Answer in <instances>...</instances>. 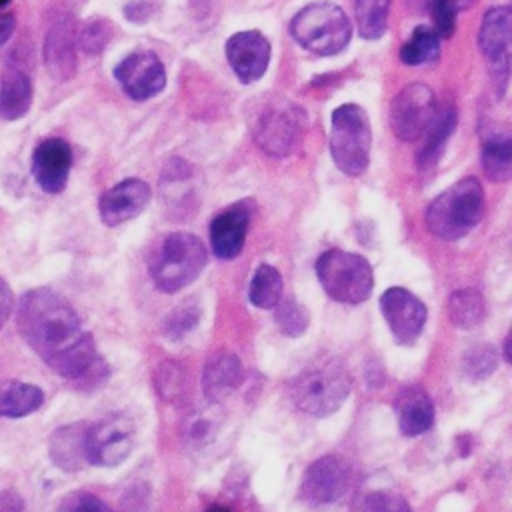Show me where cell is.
Instances as JSON below:
<instances>
[{"label":"cell","instance_id":"7c38bea8","mask_svg":"<svg viewBox=\"0 0 512 512\" xmlns=\"http://www.w3.org/2000/svg\"><path fill=\"white\" fill-rule=\"evenodd\" d=\"M350 484V464L342 456L326 454L306 468L300 484V496L314 506L330 504L340 500L350 490Z\"/></svg>","mask_w":512,"mask_h":512},{"label":"cell","instance_id":"ee69618b","mask_svg":"<svg viewBox=\"0 0 512 512\" xmlns=\"http://www.w3.org/2000/svg\"><path fill=\"white\" fill-rule=\"evenodd\" d=\"M450 2L454 4L456 10H466V8H470L476 0H450Z\"/></svg>","mask_w":512,"mask_h":512},{"label":"cell","instance_id":"d6986e66","mask_svg":"<svg viewBox=\"0 0 512 512\" xmlns=\"http://www.w3.org/2000/svg\"><path fill=\"white\" fill-rule=\"evenodd\" d=\"M44 64L52 78L64 82L76 70V30L68 16L52 22L44 40Z\"/></svg>","mask_w":512,"mask_h":512},{"label":"cell","instance_id":"d6a6232c","mask_svg":"<svg viewBox=\"0 0 512 512\" xmlns=\"http://www.w3.org/2000/svg\"><path fill=\"white\" fill-rule=\"evenodd\" d=\"M496 366H498V354L490 344L472 346L462 356V372L474 382L488 378L496 370Z\"/></svg>","mask_w":512,"mask_h":512},{"label":"cell","instance_id":"f546056e","mask_svg":"<svg viewBox=\"0 0 512 512\" xmlns=\"http://www.w3.org/2000/svg\"><path fill=\"white\" fill-rule=\"evenodd\" d=\"M388 8L390 0H356L354 16L362 38L378 40L388 28Z\"/></svg>","mask_w":512,"mask_h":512},{"label":"cell","instance_id":"277c9868","mask_svg":"<svg viewBox=\"0 0 512 512\" xmlns=\"http://www.w3.org/2000/svg\"><path fill=\"white\" fill-rule=\"evenodd\" d=\"M206 260L208 252L198 236L190 232H172L152 256L150 276L158 290L172 294L192 284L204 270Z\"/></svg>","mask_w":512,"mask_h":512},{"label":"cell","instance_id":"ba28073f","mask_svg":"<svg viewBox=\"0 0 512 512\" xmlns=\"http://www.w3.org/2000/svg\"><path fill=\"white\" fill-rule=\"evenodd\" d=\"M252 132L268 156L286 158L298 148L306 132V112L286 98L272 100L258 114Z\"/></svg>","mask_w":512,"mask_h":512},{"label":"cell","instance_id":"f1b7e54d","mask_svg":"<svg viewBox=\"0 0 512 512\" xmlns=\"http://www.w3.org/2000/svg\"><path fill=\"white\" fill-rule=\"evenodd\" d=\"M282 288L284 284L280 272L270 264H260L250 280L248 296L256 308L270 310L282 300Z\"/></svg>","mask_w":512,"mask_h":512},{"label":"cell","instance_id":"3957f363","mask_svg":"<svg viewBox=\"0 0 512 512\" xmlns=\"http://www.w3.org/2000/svg\"><path fill=\"white\" fill-rule=\"evenodd\" d=\"M484 212V190L478 178L466 176L436 196L424 214L426 228L442 240H458L476 228Z\"/></svg>","mask_w":512,"mask_h":512},{"label":"cell","instance_id":"8fae6325","mask_svg":"<svg viewBox=\"0 0 512 512\" xmlns=\"http://www.w3.org/2000/svg\"><path fill=\"white\" fill-rule=\"evenodd\" d=\"M134 424L124 416H108L86 428V458L94 466L122 464L134 446Z\"/></svg>","mask_w":512,"mask_h":512},{"label":"cell","instance_id":"7a4b0ae2","mask_svg":"<svg viewBox=\"0 0 512 512\" xmlns=\"http://www.w3.org/2000/svg\"><path fill=\"white\" fill-rule=\"evenodd\" d=\"M350 388L352 380L344 362L336 356H324L290 380V398L304 414L328 416L344 404Z\"/></svg>","mask_w":512,"mask_h":512},{"label":"cell","instance_id":"5b68a950","mask_svg":"<svg viewBox=\"0 0 512 512\" xmlns=\"http://www.w3.org/2000/svg\"><path fill=\"white\" fill-rule=\"evenodd\" d=\"M290 34L308 52L332 56L350 42L352 24L338 4L312 2L292 18Z\"/></svg>","mask_w":512,"mask_h":512},{"label":"cell","instance_id":"4dcf8cb0","mask_svg":"<svg viewBox=\"0 0 512 512\" xmlns=\"http://www.w3.org/2000/svg\"><path fill=\"white\" fill-rule=\"evenodd\" d=\"M154 384L158 394L166 402H180L188 394V374L186 368L176 360H166L158 364L154 374Z\"/></svg>","mask_w":512,"mask_h":512},{"label":"cell","instance_id":"60d3db41","mask_svg":"<svg viewBox=\"0 0 512 512\" xmlns=\"http://www.w3.org/2000/svg\"><path fill=\"white\" fill-rule=\"evenodd\" d=\"M14 308V296L10 286L6 284V280L0 276V328L6 324V320L10 318Z\"/></svg>","mask_w":512,"mask_h":512},{"label":"cell","instance_id":"ab89813d","mask_svg":"<svg viewBox=\"0 0 512 512\" xmlns=\"http://www.w3.org/2000/svg\"><path fill=\"white\" fill-rule=\"evenodd\" d=\"M156 4L150 0H134L132 4H128L124 8V14L128 20L132 22H146L154 12H156Z\"/></svg>","mask_w":512,"mask_h":512},{"label":"cell","instance_id":"e575fe53","mask_svg":"<svg viewBox=\"0 0 512 512\" xmlns=\"http://www.w3.org/2000/svg\"><path fill=\"white\" fill-rule=\"evenodd\" d=\"M356 512H412V508L400 494L374 490L356 502Z\"/></svg>","mask_w":512,"mask_h":512},{"label":"cell","instance_id":"6da1fadb","mask_svg":"<svg viewBox=\"0 0 512 512\" xmlns=\"http://www.w3.org/2000/svg\"><path fill=\"white\" fill-rule=\"evenodd\" d=\"M16 322L26 344L62 378L92 386L104 380L106 364L96 354L92 336L68 300L54 290L26 292L18 302Z\"/></svg>","mask_w":512,"mask_h":512},{"label":"cell","instance_id":"7dc6e473","mask_svg":"<svg viewBox=\"0 0 512 512\" xmlns=\"http://www.w3.org/2000/svg\"><path fill=\"white\" fill-rule=\"evenodd\" d=\"M504 358H506V362H510V336H506V340H504Z\"/></svg>","mask_w":512,"mask_h":512},{"label":"cell","instance_id":"9a60e30c","mask_svg":"<svg viewBox=\"0 0 512 512\" xmlns=\"http://www.w3.org/2000/svg\"><path fill=\"white\" fill-rule=\"evenodd\" d=\"M226 58L236 78L244 84L264 76L270 62V42L258 30H242L228 38Z\"/></svg>","mask_w":512,"mask_h":512},{"label":"cell","instance_id":"5bb4252c","mask_svg":"<svg viewBox=\"0 0 512 512\" xmlns=\"http://www.w3.org/2000/svg\"><path fill=\"white\" fill-rule=\"evenodd\" d=\"M114 78L132 100H148L160 94L166 86V70L160 58L150 50L128 54L116 68Z\"/></svg>","mask_w":512,"mask_h":512},{"label":"cell","instance_id":"4fadbf2b","mask_svg":"<svg viewBox=\"0 0 512 512\" xmlns=\"http://www.w3.org/2000/svg\"><path fill=\"white\" fill-rule=\"evenodd\" d=\"M380 310L398 344L410 346L418 340L426 324V306L410 290L390 286L380 296Z\"/></svg>","mask_w":512,"mask_h":512},{"label":"cell","instance_id":"bcb514c9","mask_svg":"<svg viewBox=\"0 0 512 512\" xmlns=\"http://www.w3.org/2000/svg\"><path fill=\"white\" fill-rule=\"evenodd\" d=\"M206 512H232L228 506H222V504H214V506H210Z\"/></svg>","mask_w":512,"mask_h":512},{"label":"cell","instance_id":"cb8c5ba5","mask_svg":"<svg viewBox=\"0 0 512 512\" xmlns=\"http://www.w3.org/2000/svg\"><path fill=\"white\" fill-rule=\"evenodd\" d=\"M456 118H458V114H456L454 104H446L444 108L436 110L432 122L424 130L426 140L416 156V164L420 170H430L438 164V160L444 154L446 142L456 128Z\"/></svg>","mask_w":512,"mask_h":512},{"label":"cell","instance_id":"ac0fdd59","mask_svg":"<svg viewBox=\"0 0 512 512\" xmlns=\"http://www.w3.org/2000/svg\"><path fill=\"white\" fill-rule=\"evenodd\" d=\"M250 224V206L238 202L222 210L210 224V246L212 252L222 260H234L246 240Z\"/></svg>","mask_w":512,"mask_h":512},{"label":"cell","instance_id":"836d02e7","mask_svg":"<svg viewBox=\"0 0 512 512\" xmlns=\"http://www.w3.org/2000/svg\"><path fill=\"white\" fill-rule=\"evenodd\" d=\"M198 322H200L198 304L192 300H186L168 314V318L164 322V334L170 340H180L188 332H192L198 326Z\"/></svg>","mask_w":512,"mask_h":512},{"label":"cell","instance_id":"f35d334b","mask_svg":"<svg viewBox=\"0 0 512 512\" xmlns=\"http://www.w3.org/2000/svg\"><path fill=\"white\" fill-rule=\"evenodd\" d=\"M56 512H112V508L92 492L68 494Z\"/></svg>","mask_w":512,"mask_h":512},{"label":"cell","instance_id":"603a6c76","mask_svg":"<svg viewBox=\"0 0 512 512\" xmlns=\"http://www.w3.org/2000/svg\"><path fill=\"white\" fill-rule=\"evenodd\" d=\"M86 428L88 424L84 422H74L60 426L58 430L52 432L48 440V452L52 462L66 470V472H76L88 464L86 458Z\"/></svg>","mask_w":512,"mask_h":512},{"label":"cell","instance_id":"8d00e7d4","mask_svg":"<svg viewBox=\"0 0 512 512\" xmlns=\"http://www.w3.org/2000/svg\"><path fill=\"white\" fill-rule=\"evenodd\" d=\"M182 432L190 446H202L216 436V418L204 410L190 414Z\"/></svg>","mask_w":512,"mask_h":512},{"label":"cell","instance_id":"44dd1931","mask_svg":"<svg viewBox=\"0 0 512 512\" xmlns=\"http://www.w3.org/2000/svg\"><path fill=\"white\" fill-rule=\"evenodd\" d=\"M242 382V362L230 350H216L204 364L202 390L210 402L230 396Z\"/></svg>","mask_w":512,"mask_h":512},{"label":"cell","instance_id":"4316f807","mask_svg":"<svg viewBox=\"0 0 512 512\" xmlns=\"http://www.w3.org/2000/svg\"><path fill=\"white\" fill-rule=\"evenodd\" d=\"M482 168L494 182H506L512 174V140L508 134H496L482 144Z\"/></svg>","mask_w":512,"mask_h":512},{"label":"cell","instance_id":"484cf974","mask_svg":"<svg viewBox=\"0 0 512 512\" xmlns=\"http://www.w3.org/2000/svg\"><path fill=\"white\" fill-rule=\"evenodd\" d=\"M486 302L474 288H460L448 298V316L456 328L470 330L484 320Z\"/></svg>","mask_w":512,"mask_h":512},{"label":"cell","instance_id":"74e56055","mask_svg":"<svg viewBox=\"0 0 512 512\" xmlns=\"http://www.w3.org/2000/svg\"><path fill=\"white\" fill-rule=\"evenodd\" d=\"M432 14V22H434V32L438 34V38H450L454 34L456 28V8L450 0H430L426 6Z\"/></svg>","mask_w":512,"mask_h":512},{"label":"cell","instance_id":"e0dca14e","mask_svg":"<svg viewBox=\"0 0 512 512\" xmlns=\"http://www.w3.org/2000/svg\"><path fill=\"white\" fill-rule=\"evenodd\" d=\"M152 190L140 178H128L108 188L98 202L100 218L106 226H118L126 220L136 218L150 204Z\"/></svg>","mask_w":512,"mask_h":512},{"label":"cell","instance_id":"7bdbcfd3","mask_svg":"<svg viewBox=\"0 0 512 512\" xmlns=\"http://www.w3.org/2000/svg\"><path fill=\"white\" fill-rule=\"evenodd\" d=\"M16 28V18L14 14H0V46H4L8 42V38L12 36Z\"/></svg>","mask_w":512,"mask_h":512},{"label":"cell","instance_id":"f6af8a7d","mask_svg":"<svg viewBox=\"0 0 512 512\" xmlns=\"http://www.w3.org/2000/svg\"><path fill=\"white\" fill-rule=\"evenodd\" d=\"M406 2H408V6H410L412 10H422V8L428 6L430 0H406Z\"/></svg>","mask_w":512,"mask_h":512},{"label":"cell","instance_id":"ffe728a7","mask_svg":"<svg viewBox=\"0 0 512 512\" xmlns=\"http://www.w3.org/2000/svg\"><path fill=\"white\" fill-rule=\"evenodd\" d=\"M32 104V78L26 66L12 54L0 72V118L18 120Z\"/></svg>","mask_w":512,"mask_h":512},{"label":"cell","instance_id":"30bf717a","mask_svg":"<svg viewBox=\"0 0 512 512\" xmlns=\"http://www.w3.org/2000/svg\"><path fill=\"white\" fill-rule=\"evenodd\" d=\"M436 114L434 92L420 82L404 86L390 104V126L392 132L404 140H418Z\"/></svg>","mask_w":512,"mask_h":512},{"label":"cell","instance_id":"9c48e42d","mask_svg":"<svg viewBox=\"0 0 512 512\" xmlns=\"http://www.w3.org/2000/svg\"><path fill=\"white\" fill-rule=\"evenodd\" d=\"M510 46H512V10L510 6H494L484 14L478 30V48L486 58L488 74L496 94L502 98L510 78Z\"/></svg>","mask_w":512,"mask_h":512},{"label":"cell","instance_id":"52a82bcc","mask_svg":"<svg viewBox=\"0 0 512 512\" xmlns=\"http://www.w3.org/2000/svg\"><path fill=\"white\" fill-rule=\"evenodd\" d=\"M372 130L364 108L358 104H342L332 112L330 154L340 172L360 176L370 162Z\"/></svg>","mask_w":512,"mask_h":512},{"label":"cell","instance_id":"7402d4cb","mask_svg":"<svg viewBox=\"0 0 512 512\" xmlns=\"http://www.w3.org/2000/svg\"><path fill=\"white\" fill-rule=\"evenodd\" d=\"M398 430L404 436H420L434 422V406L430 396L416 384L402 388L394 400Z\"/></svg>","mask_w":512,"mask_h":512},{"label":"cell","instance_id":"1f68e13d","mask_svg":"<svg viewBox=\"0 0 512 512\" xmlns=\"http://www.w3.org/2000/svg\"><path fill=\"white\" fill-rule=\"evenodd\" d=\"M276 324L282 334L298 338L306 332L310 316L308 310L296 298H284L276 306Z\"/></svg>","mask_w":512,"mask_h":512},{"label":"cell","instance_id":"c3c4849f","mask_svg":"<svg viewBox=\"0 0 512 512\" xmlns=\"http://www.w3.org/2000/svg\"><path fill=\"white\" fill-rule=\"evenodd\" d=\"M12 0H0V8H4V6H8Z\"/></svg>","mask_w":512,"mask_h":512},{"label":"cell","instance_id":"d590c367","mask_svg":"<svg viewBox=\"0 0 512 512\" xmlns=\"http://www.w3.org/2000/svg\"><path fill=\"white\" fill-rule=\"evenodd\" d=\"M112 38V24L104 18H94L82 26L78 32V46L86 54H98L106 48Z\"/></svg>","mask_w":512,"mask_h":512},{"label":"cell","instance_id":"d4e9b609","mask_svg":"<svg viewBox=\"0 0 512 512\" xmlns=\"http://www.w3.org/2000/svg\"><path fill=\"white\" fill-rule=\"evenodd\" d=\"M44 402L38 386L10 380L0 384V418H22L36 412Z\"/></svg>","mask_w":512,"mask_h":512},{"label":"cell","instance_id":"2e32d148","mask_svg":"<svg viewBox=\"0 0 512 512\" xmlns=\"http://www.w3.org/2000/svg\"><path fill=\"white\" fill-rule=\"evenodd\" d=\"M72 168L70 144L62 138L42 140L32 154V176L46 194H60Z\"/></svg>","mask_w":512,"mask_h":512},{"label":"cell","instance_id":"8992f818","mask_svg":"<svg viewBox=\"0 0 512 512\" xmlns=\"http://www.w3.org/2000/svg\"><path fill=\"white\" fill-rule=\"evenodd\" d=\"M314 268L324 292L336 302L360 304L372 292V266L360 254L332 248L318 256Z\"/></svg>","mask_w":512,"mask_h":512},{"label":"cell","instance_id":"b9f144b4","mask_svg":"<svg viewBox=\"0 0 512 512\" xmlns=\"http://www.w3.org/2000/svg\"><path fill=\"white\" fill-rule=\"evenodd\" d=\"M0 512H24V504L14 492L0 494Z\"/></svg>","mask_w":512,"mask_h":512},{"label":"cell","instance_id":"83f0119b","mask_svg":"<svg viewBox=\"0 0 512 512\" xmlns=\"http://www.w3.org/2000/svg\"><path fill=\"white\" fill-rule=\"evenodd\" d=\"M440 56V38L430 26H416L400 48V60L406 66L434 64Z\"/></svg>","mask_w":512,"mask_h":512}]
</instances>
